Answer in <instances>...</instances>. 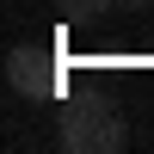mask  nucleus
<instances>
[{"instance_id":"nucleus-2","label":"nucleus","mask_w":154,"mask_h":154,"mask_svg":"<svg viewBox=\"0 0 154 154\" xmlns=\"http://www.w3.org/2000/svg\"><path fill=\"white\" fill-rule=\"evenodd\" d=\"M105 117H111V111L99 105V99H80V105H62V111H56V142L68 148V154H99Z\"/></svg>"},{"instance_id":"nucleus-1","label":"nucleus","mask_w":154,"mask_h":154,"mask_svg":"<svg viewBox=\"0 0 154 154\" xmlns=\"http://www.w3.org/2000/svg\"><path fill=\"white\" fill-rule=\"evenodd\" d=\"M0 68H6V86H12L19 99H56V93H62V80H56V62H49L37 43H12Z\"/></svg>"}]
</instances>
